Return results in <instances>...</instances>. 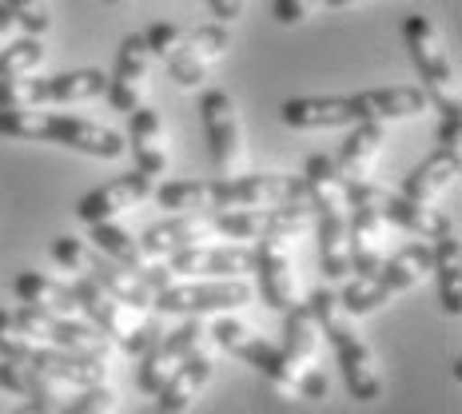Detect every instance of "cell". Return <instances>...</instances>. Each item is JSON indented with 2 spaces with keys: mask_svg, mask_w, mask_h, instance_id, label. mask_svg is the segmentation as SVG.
Returning a JSON list of instances; mask_svg holds the SVG:
<instances>
[{
  "mask_svg": "<svg viewBox=\"0 0 462 414\" xmlns=\"http://www.w3.org/2000/svg\"><path fill=\"white\" fill-rule=\"evenodd\" d=\"M307 311H311L315 327L335 351V363H339L343 387L355 402H374L383 399V374H379V359H374L371 343L355 331L351 315L339 307V295L335 291H311L307 295Z\"/></svg>",
  "mask_w": 462,
  "mask_h": 414,
  "instance_id": "cell-1",
  "label": "cell"
},
{
  "mask_svg": "<svg viewBox=\"0 0 462 414\" xmlns=\"http://www.w3.org/2000/svg\"><path fill=\"white\" fill-rule=\"evenodd\" d=\"M0 136L5 140H32V143H60L69 152L92 160H120L128 152L120 132L100 128L80 115H56V112H32V108H8L0 112Z\"/></svg>",
  "mask_w": 462,
  "mask_h": 414,
  "instance_id": "cell-2",
  "label": "cell"
},
{
  "mask_svg": "<svg viewBox=\"0 0 462 414\" xmlns=\"http://www.w3.org/2000/svg\"><path fill=\"white\" fill-rule=\"evenodd\" d=\"M430 275V244L427 239H415V244L399 247L391 259H383L371 275H355L346 279V287L339 291V307L351 319H363V315L379 311L394 295L419 287L422 279Z\"/></svg>",
  "mask_w": 462,
  "mask_h": 414,
  "instance_id": "cell-3",
  "label": "cell"
},
{
  "mask_svg": "<svg viewBox=\"0 0 462 414\" xmlns=\"http://www.w3.org/2000/svg\"><path fill=\"white\" fill-rule=\"evenodd\" d=\"M52 259L72 275H84L100 287L104 295H112L116 303L136 307V311H148L152 307V287L140 279V271H128V267L112 263L108 255H100L96 247H88L76 235H56L52 239Z\"/></svg>",
  "mask_w": 462,
  "mask_h": 414,
  "instance_id": "cell-4",
  "label": "cell"
},
{
  "mask_svg": "<svg viewBox=\"0 0 462 414\" xmlns=\"http://www.w3.org/2000/svg\"><path fill=\"white\" fill-rule=\"evenodd\" d=\"M402 44L411 52V64L419 72V88L430 96L439 112H462V100H458V76L450 69V56L442 52V41H439V28L427 21V16H407L402 24Z\"/></svg>",
  "mask_w": 462,
  "mask_h": 414,
  "instance_id": "cell-5",
  "label": "cell"
},
{
  "mask_svg": "<svg viewBox=\"0 0 462 414\" xmlns=\"http://www.w3.org/2000/svg\"><path fill=\"white\" fill-rule=\"evenodd\" d=\"M108 88V76L100 69H76L56 76H21V80H0V112L8 108H41V104H84L96 100Z\"/></svg>",
  "mask_w": 462,
  "mask_h": 414,
  "instance_id": "cell-6",
  "label": "cell"
},
{
  "mask_svg": "<svg viewBox=\"0 0 462 414\" xmlns=\"http://www.w3.org/2000/svg\"><path fill=\"white\" fill-rule=\"evenodd\" d=\"M211 211L231 207H295L307 204L303 176H279V171H259V176H219L208 179Z\"/></svg>",
  "mask_w": 462,
  "mask_h": 414,
  "instance_id": "cell-7",
  "label": "cell"
},
{
  "mask_svg": "<svg viewBox=\"0 0 462 414\" xmlns=\"http://www.w3.org/2000/svg\"><path fill=\"white\" fill-rule=\"evenodd\" d=\"M255 299V291L244 279H188V283H171L152 295V307L160 315H227L239 311Z\"/></svg>",
  "mask_w": 462,
  "mask_h": 414,
  "instance_id": "cell-8",
  "label": "cell"
},
{
  "mask_svg": "<svg viewBox=\"0 0 462 414\" xmlns=\"http://www.w3.org/2000/svg\"><path fill=\"white\" fill-rule=\"evenodd\" d=\"M311 227V204L295 207H231L211 211V231L239 244H259V239H295Z\"/></svg>",
  "mask_w": 462,
  "mask_h": 414,
  "instance_id": "cell-9",
  "label": "cell"
},
{
  "mask_svg": "<svg viewBox=\"0 0 462 414\" xmlns=\"http://www.w3.org/2000/svg\"><path fill=\"white\" fill-rule=\"evenodd\" d=\"M208 335H211V339H216L219 346H224L227 354H236V359H244L252 371L263 374V379L272 382L275 391L295 394V382H300V374H295V367L287 363V354L279 351V343L259 339L252 327H244L239 319H227V315H219V319L211 323Z\"/></svg>",
  "mask_w": 462,
  "mask_h": 414,
  "instance_id": "cell-10",
  "label": "cell"
},
{
  "mask_svg": "<svg viewBox=\"0 0 462 414\" xmlns=\"http://www.w3.org/2000/svg\"><path fill=\"white\" fill-rule=\"evenodd\" d=\"M13 323L28 343H44V346L72 351V354H108V335L96 331L84 319H64V315H48V311H36V307L21 303L13 311Z\"/></svg>",
  "mask_w": 462,
  "mask_h": 414,
  "instance_id": "cell-11",
  "label": "cell"
},
{
  "mask_svg": "<svg viewBox=\"0 0 462 414\" xmlns=\"http://www.w3.org/2000/svg\"><path fill=\"white\" fill-rule=\"evenodd\" d=\"M231 48V32L227 24L211 21L184 32V41L176 44V52L168 56V76L180 84V88H196V84L208 80V72L216 69Z\"/></svg>",
  "mask_w": 462,
  "mask_h": 414,
  "instance_id": "cell-12",
  "label": "cell"
},
{
  "mask_svg": "<svg viewBox=\"0 0 462 414\" xmlns=\"http://www.w3.org/2000/svg\"><path fill=\"white\" fill-rule=\"evenodd\" d=\"M199 120H204L208 152H211L216 171L219 176H231L239 156H244V128H239L236 100H231L224 88H208L199 96Z\"/></svg>",
  "mask_w": 462,
  "mask_h": 414,
  "instance_id": "cell-13",
  "label": "cell"
},
{
  "mask_svg": "<svg viewBox=\"0 0 462 414\" xmlns=\"http://www.w3.org/2000/svg\"><path fill=\"white\" fill-rule=\"evenodd\" d=\"M204 323H199V315H188L184 327H176V331H163V339L152 346L148 354H140V367H136V391L140 394H156L163 382L171 379V371L180 367V363L188 359L191 351H199V343H204Z\"/></svg>",
  "mask_w": 462,
  "mask_h": 414,
  "instance_id": "cell-14",
  "label": "cell"
},
{
  "mask_svg": "<svg viewBox=\"0 0 462 414\" xmlns=\"http://www.w3.org/2000/svg\"><path fill=\"white\" fill-rule=\"evenodd\" d=\"M176 279H244L255 271V252L247 244H227V247H184V252L163 259Z\"/></svg>",
  "mask_w": 462,
  "mask_h": 414,
  "instance_id": "cell-15",
  "label": "cell"
},
{
  "mask_svg": "<svg viewBox=\"0 0 462 414\" xmlns=\"http://www.w3.org/2000/svg\"><path fill=\"white\" fill-rule=\"evenodd\" d=\"M148 64L152 52L143 44V32H128L116 48V69L108 76V88H104V100L112 104V112L128 115L132 108L143 104V84H148Z\"/></svg>",
  "mask_w": 462,
  "mask_h": 414,
  "instance_id": "cell-16",
  "label": "cell"
},
{
  "mask_svg": "<svg viewBox=\"0 0 462 414\" xmlns=\"http://www.w3.org/2000/svg\"><path fill=\"white\" fill-rule=\"evenodd\" d=\"M13 363H24V367H36L44 374H52L56 382L64 387H96V382L108 379V363L104 354H72V351H56V346H44V343H28L21 359Z\"/></svg>",
  "mask_w": 462,
  "mask_h": 414,
  "instance_id": "cell-17",
  "label": "cell"
},
{
  "mask_svg": "<svg viewBox=\"0 0 462 414\" xmlns=\"http://www.w3.org/2000/svg\"><path fill=\"white\" fill-rule=\"evenodd\" d=\"M255 252V275H259V295L272 311L283 315L287 307L300 303V283H295V267L291 252H287V239H259Z\"/></svg>",
  "mask_w": 462,
  "mask_h": 414,
  "instance_id": "cell-18",
  "label": "cell"
},
{
  "mask_svg": "<svg viewBox=\"0 0 462 414\" xmlns=\"http://www.w3.org/2000/svg\"><path fill=\"white\" fill-rule=\"evenodd\" d=\"M387 259V219L379 207H346V263L351 275H371Z\"/></svg>",
  "mask_w": 462,
  "mask_h": 414,
  "instance_id": "cell-19",
  "label": "cell"
},
{
  "mask_svg": "<svg viewBox=\"0 0 462 414\" xmlns=\"http://www.w3.org/2000/svg\"><path fill=\"white\" fill-rule=\"evenodd\" d=\"M152 184H156V179H148L143 171H128V176H120V179H112V184L88 191V196L76 204V219L88 224V227L92 224H108V219H116V216H124V211H132L136 204H143V199L152 196Z\"/></svg>",
  "mask_w": 462,
  "mask_h": 414,
  "instance_id": "cell-20",
  "label": "cell"
},
{
  "mask_svg": "<svg viewBox=\"0 0 462 414\" xmlns=\"http://www.w3.org/2000/svg\"><path fill=\"white\" fill-rule=\"evenodd\" d=\"M430 108V96L419 88H407V84H394V88H367V92H355L351 96V112L355 124L359 120H374V124H387V120H407V115H422Z\"/></svg>",
  "mask_w": 462,
  "mask_h": 414,
  "instance_id": "cell-21",
  "label": "cell"
},
{
  "mask_svg": "<svg viewBox=\"0 0 462 414\" xmlns=\"http://www.w3.org/2000/svg\"><path fill=\"white\" fill-rule=\"evenodd\" d=\"M211 374H216V363H211L208 354L191 351L188 359L171 371V379L163 382L156 394H152V399H156V402H152V410H156V414H188L191 402L199 399V391L211 382Z\"/></svg>",
  "mask_w": 462,
  "mask_h": 414,
  "instance_id": "cell-22",
  "label": "cell"
},
{
  "mask_svg": "<svg viewBox=\"0 0 462 414\" xmlns=\"http://www.w3.org/2000/svg\"><path fill=\"white\" fill-rule=\"evenodd\" d=\"M124 143L132 148V163L148 179H156L168 171V148H163V120L156 108H132L128 112V136Z\"/></svg>",
  "mask_w": 462,
  "mask_h": 414,
  "instance_id": "cell-23",
  "label": "cell"
},
{
  "mask_svg": "<svg viewBox=\"0 0 462 414\" xmlns=\"http://www.w3.org/2000/svg\"><path fill=\"white\" fill-rule=\"evenodd\" d=\"M279 120L295 132H319V128H351V96H300V100H283Z\"/></svg>",
  "mask_w": 462,
  "mask_h": 414,
  "instance_id": "cell-24",
  "label": "cell"
},
{
  "mask_svg": "<svg viewBox=\"0 0 462 414\" xmlns=\"http://www.w3.org/2000/svg\"><path fill=\"white\" fill-rule=\"evenodd\" d=\"M211 235H216V231H211V216H168L143 231L140 247L148 259H168V255L184 252V247L204 244Z\"/></svg>",
  "mask_w": 462,
  "mask_h": 414,
  "instance_id": "cell-25",
  "label": "cell"
},
{
  "mask_svg": "<svg viewBox=\"0 0 462 414\" xmlns=\"http://www.w3.org/2000/svg\"><path fill=\"white\" fill-rule=\"evenodd\" d=\"M379 211H383V219H387L391 227L407 231V235H415V239H427V244H435V239L455 231L442 211H435L430 204H419V199L399 196V191H383Z\"/></svg>",
  "mask_w": 462,
  "mask_h": 414,
  "instance_id": "cell-26",
  "label": "cell"
},
{
  "mask_svg": "<svg viewBox=\"0 0 462 414\" xmlns=\"http://www.w3.org/2000/svg\"><path fill=\"white\" fill-rule=\"evenodd\" d=\"M458 168H462L458 148H439V152H430L427 160L415 163V168H411L407 176H402L399 196L419 199V204H430V199H435L439 191H447V188L458 179Z\"/></svg>",
  "mask_w": 462,
  "mask_h": 414,
  "instance_id": "cell-27",
  "label": "cell"
},
{
  "mask_svg": "<svg viewBox=\"0 0 462 414\" xmlns=\"http://www.w3.org/2000/svg\"><path fill=\"white\" fill-rule=\"evenodd\" d=\"M430 275H435V283H439L442 315L458 319L462 315V244L455 231L430 244Z\"/></svg>",
  "mask_w": 462,
  "mask_h": 414,
  "instance_id": "cell-28",
  "label": "cell"
},
{
  "mask_svg": "<svg viewBox=\"0 0 462 414\" xmlns=\"http://www.w3.org/2000/svg\"><path fill=\"white\" fill-rule=\"evenodd\" d=\"M383 143H387V124H374V120L351 124V136L343 140L339 156H331L335 168H339V176L343 179H367Z\"/></svg>",
  "mask_w": 462,
  "mask_h": 414,
  "instance_id": "cell-29",
  "label": "cell"
},
{
  "mask_svg": "<svg viewBox=\"0 0 462 414\" xmlns=\"http://www.w3.org/2000/svg\"><path fill=\"white\" fill-rule=\"evenodd\" d=\"M13 295L24 307H36V311L48 315H64V319H76L80 315V303H76L72 287L60 283V279H48L41 271H21L13 279Z\"/></svg>",
  "mask_w": 462,
  "mask_h": 414,
  "instance_id": "cell-30",
  "label": "cell"
},
{
  "mask_svg": "<svg viewBox=\"0 0 462 414\" xmlns=\"http://www.w3.org/2000/svg\"><path fill=\"white\" fill-rule=\"evenodd\" d=\"M279 351L287 354V363L295 367V374H303L307 367H315V351H319V327H315L307 303H295L283 311V343Z\"/></svg>",
  "mask_w": 462,
  "mask_h": 414,
  "instance_id": "cell-31",
  "label": "cell"
},
{
  "mask_svg": "<svg viewBox=\"0 0 462 414\" xmlns=\"http://www.w3.org/2000/svg\"><path fill=\"white\" fill-rule=\"evenodd\" d=\"M92 247L100 255H108L112 263L128 267V271H143V267L152 263V259L143 255L140 239L132 235V231H124L116 219H108V224H92Z\"/></svg>",
  "mask_w": 462,
  "mask_h": 414,
  "instance_id": "cell-32",
  "label": "cell"
},
{
  "mask_svg": "<svg viewBox=\"0 0 462 414\" xmlns=\"http://www.w3.org/2000/svg\"><path fill=\"white\" fill-rule=\"evenodd\" d=\"M152 196L168 216H211L208 179H168V184L152 188Z\"/></svg>",
  "mask_w": 462,
  "mask_h": 414,
  "instance_id": "cell-33",
  "label": "cell"
},
{
  "mask_svg": "<svg viewBox=\"0 0 462 414\" xmlns=\"http://www.w3.org/2000/svg\"><path fill=\"white\" fill-rule=\"evenodd\" d=\"M41 64H44L41 36H21V41L0 48V80H21V76H32Z\"/></svg>",
  "mask_w": 462,
  "mask_h": 414,
  "instance_id": "cell-34",
  "label": "cell"
},
{
  "mask_svg": "<svg viewBox=\"0 0 462 414\" xmlns=\"http://www.w3.org/2000/svg\"><path fill=\"white\" fill-rule=\"evenodd\" d=\"M0 5L16 16V24H21L28 36H44L48 28H52V16H48L44 0H0Z\"/></svg>",
  "mask_w": 462,
  "mask_h": 414,
  "instance_id": "cell-35",
  "label": "cell"
},
{
  "mask_svg": "<svg viewBox=\"0 0 462 414\" xmlns=\"http://www.w3.org/2000/svg\"><path fill=\"white\" fill-rule=\"evenodd\" d=\"M112 407H116V394L104 382H96V387H80V394L64 402L56 414H108Z\"/></svg>",
  "mask_w": 462,
  "mask_h": 414,
  "instance_id": "cell-36",
  "label": "cell"
},
{
  "mask_svg": "<svg viewBox=\"0 0 462 414\" xmlns=\"http://www.w3.org/2000/svg\"><path fill=\"white\" fill-rule=\"evenodd\" d=\"M184 32H188V28L176 24V21H156V24L143 28V44H148L152 56H160V60H163V56L176 52V44L184 41Z\"/></svg>",
  "mask_w": 462,
  "mask_h": 414,
  "instance_id": "cell-37",
  "label": "cell"
},
{
  "mask_svg": "<svg viewBox=\"0 0 462 414\" xmlns=\"http://www.w3.org/2000/svg\"><path fill=\"white\" fill-rule=\"evenodd\" d=\"M24 346H28V339L16 331L13 311H0V359H21Z\"/></svg>",
  "mask_w": 462,
  "mask_h": 414,
  "instance_id": "cell-38",
  "label": "cell"
},
{
  "mask_svg": "<svg viewBox=\"0 0 462 414\" xmlns=\"http://www.w3.org/2000/svg\"><path fill=\"white\" fill-rule=\"evenodd\" d=\"M315 8H323V0H275V21L279 24H303L307 16L315 13Z\"/></svg>",
  "mask_w": 462,
  "mask_h": 414,
  "instance_id": "cell-39",
  "label": "cell"
},
{
  "mask_svg": "<svg viewBox=\"0 0 462 414\" xmlns=\"http://www.w3.org/2000/svg\"><path fill=\"white\" fill-rule=\"evenodd\" d=\"M327 391H331V382H327V374L319 367H307L300 374V382H295V394H303V399H311V402L327 399Z\"/></svg>",
  "mask_w": 462,
  "mask_h": 414,
  "instance_id": "cell-40",
  "label": "cell"
},
{
  "mask_svg": "<svg viewBox=\"0 0 462 414\" xmlns=\"http://www.w3.org/2000/svg\"><path fill=\"white\" fill-rule=\"evenodd\" d=\"M462 143V112H442L439 120V148H458Z\"/></svg>",
  "mask_w": 462,
  "mask_h": 414,
  "instance_id": "cell-41",
  "label": "cell"
},
{
  "mask_svg": "<svg viewBox=\"0 0 462 414\" xmlns=\"http://www.w3.org/2000/svg\"><path fill=\"white\" fill-rule=\"evenodd\" d=\"M208 8H211V16H216L219 24H231V21L244 16V0H208Z\"/></svg>",
  "mask_w": 462,
  "mask_h": 414,
  "instance_id": "cell-42",
  "label": "cell"
},
{
  "mask_svg": "<svg viewBox=\"0 0 462 414\" xmlns=\"http://www.w3.org/2000/svg\"><path fill=\"white\" fill-rule=\"evenodd\" d=\"M64 407V399H28L21 410H13V414H56Z\"/></svg>",
  "mask_w": 462,
  "mask_h": 414,
  "instance_id": "cell-43",
  "label": "cell"
},
{
  "mask_svg": "<svg viewBox=\"0 0 462 414\" xmlns=\"http://www.w3.org/2000/svg\"><path fill=\"white\" fill-rule=\"evenodd\" d=\"M13 28H16V16L0 5V48H5V41H8V32H13Z\"/></svg>",
  "mask_w": 462,
  "mask_h": 414,
  "instance_id": "cell-44",
  "label": "cell"
},
{
  "mask_svg": "<svg viewBox=\"0 0 462 414\" xmlns=\"http://www.w3.org/2000/svg\"><path fill=\"white\" fill-rule=\"evenodd\" d=\"M355 5H367V0H323V8H355Z\"/></svg>",
  "mask_w": 462,
  "mask_h": 414,
  "instance_id": "cell-45",
  "label": "cell"
},
{
  "mask_svg": "<svg viewBox=\"0 0 462 414\" xmlns=\"http://www.w3.org/2000/svg\"><path fill=\"white\" fill-rule=\"evenodd\" d=\"M104 5H124V0H104Z\"/></svg>",
  "mask_w": 462,
  "mask_h": 414,
  "instance_id": "cell-46",
  "label": "cell"
},
{
  "mask_svg": "<svg viewBox=\"0 0 462 414\" xmlns=\"http://www.w3.org/2000/svg\"><path fill=\"white\" fill-rule=\"evenodd\" d=\"M140 414H156V410H152V407H148V410H140Z\"/></svg>",
  "mask_w": 462,
  "mask_h": 414,
  "instance_id": "cell-47",
  "label": "cell"
}]
</instances>
